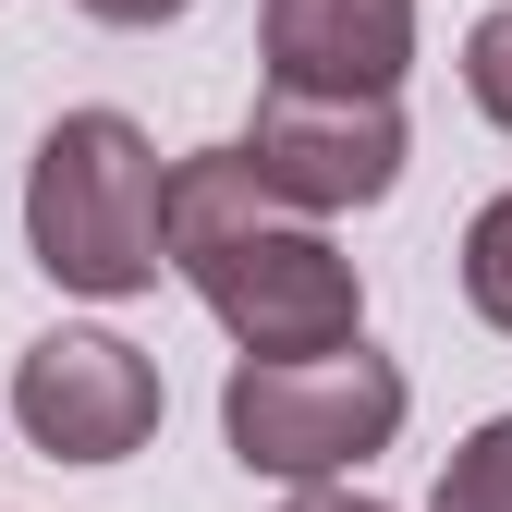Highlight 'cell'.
Wrapping results in <instances>:
<instances>
[{
    "instance_id": "1",
    "label": "cell",
    "mask_w": 512,
    "mask_h": 512,
    "mask_svg": "<svg viewBox=\"0 0 512 512\" xmlns=\"http://www.w3.org/2000/svg\"><path fill=\"white\" fill-rule=\"evenodd\" d=\"M171 269L196 281V305L232 330L244 366H305V354L366 342V281H354V256L317 232V220L269 208L232 147L171 159Z\"/></svg>"
},
{
    "instance_id": "2",
    "label": "cell",
    "mask_w": 512,
    "mask_h": 512,
    "mask_svg": "<svg viewBox=\"0 0 512 512\" xmlns=\"http://www.w3.org/2000/svg\"><path fill=\"white\" fill-rule=\"evenodd\" d=\"M25 256L86 293V305H122L171 269V159L147 147V122L122 110H61L37 159H25Z\"/></svg>"
},
{
    "instance_id": "3",
    "label": "cell",
    "mask_w": 512,
    "mask_h": 512,
    "mask_svg": "<svg viewBox=\"0 0 512 512\" xmlns=\"http://www.w3.org/2000/svg\"><path fill=\"white\" fill-rule=\"evenodd\" d=\"M403 366L391 354H305V366H232L220 391V439L244 476H281V488H342L354 464H378L403 439Z\"/></svg>"
},
{
    "instance_id": "4",
    "label": "cell",
    "mask_w": 512,
    "mask_h": 512,
    "mask_svg": "<svg viewBox=\"0 0 512 512\" xmlns=\"http://www.w3.org/2000/svg\"><path fill=\"white\" fill-rule=\"evenodd\" d=\"M232 159L256 171V196L330 232L342 208H378L403 183V110L391 98H256V122L232 135Z\"/></svg>"
},
{
    "instance_id": "5",
    "label": "cell",
    "mask_w": 512,
    "mask_h": 512,
    "mask_svg": "<svg viewBox=\"0 0 512 512\" xmlns=\"http://www.w3.org/2000/svg\"><path fill=\"white\" fill-rule=\"evenodd\" d=\"M13 427L49 464H122L159 439V366L122 330H49L13 366Z\"/></svg>"
},
{
    "instance_id": "6",
    "label": "cell",
    "mask_w": 512,
    "mask_h": 512,
    "mask_svg": "<svg viewBox=\"0 0 512 512\" xmlns=\"http://www.w3.org/2000/svg\"><path fill=\"white\" fill-rule=\"evenodd\" d=\"M256 49L281 98H391L415 74V0H269Z\"/></svg>"
},
{
    "instance_id": "7",
    "label": "cell",
    "mask_w": 512,
    "mask_h": 512,
    "mask_svg": "<svg viewBox=\"0 0 512 512\" xmlns=\"http://www.w3.org/2000/svg\"><path fill=\"white\" fill-rule=\"evenodd\" d=\"M427 512H512V415H488L452 464H439V500Z\"/></svg>"
},
{
    "instance_id": "8",
    "label": "cell",
    "mask_w": 512,
    "mask_h": 512,
    "mask_svg": "<svg viewBox=\"0 0 512 512\" xmlns=\"http://www.w3.org/2000/svg\"><path fill=\"white\" fill-rule=\"evenodd\" d=\"M464 305L512 342V196H488V208L464 220Z\"/></svg>"
},
{
    "instance_id": "9",
    "label": "cell",
    "mask_w": 512,
    "mask_h": 512,
    "mask_svg": "<svg viewBox=\"0 0 512 512\" xmlns=\"http://www.w3.org/2000/svg\"><path fill=\"white\" fill-rule=\"evenodd\" d=\"M464 98H476V110L500 122V135H512V0L464 25Z\"/></svg>"
},
{
    "instance_id": "10",
    "label": "cell",
    "mask_w": 512,
    "mask_h": 512,
    "mask_svg": "<svg viewBox=\"0 0 512 512\" xmlns=\"http://www.w3.org/2000/svg\"><path fill=\"white\" fill-rule=\"evenodd\" d=\"M74 13H98V25H171V13H196V0H74Z\"/></svg>"
},
{
    "instance_id": "11",
    "label": "cell",
    "mask_w": 512,
    "mask_h": 512,
    "mask_svg": "<svg viewBox=\"0 0 512 512\" xmlns=\"http://www.w3.org/2000/svg\"><path fill=\"white\" fill-rule=\"evenodd\" d=\"M281 512H378V500H354V488H293Z\"/></svg>"
}]
</instances>
